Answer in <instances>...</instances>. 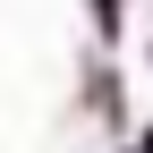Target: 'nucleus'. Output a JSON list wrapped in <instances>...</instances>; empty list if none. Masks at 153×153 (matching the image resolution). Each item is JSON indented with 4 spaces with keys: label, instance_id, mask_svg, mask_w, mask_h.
Returning a JSON list of instances; mask_svg holds the SVG:
<instances>
[{
    "label": "nucleus",
    "instance_id": "nucleus-1",
    "mask_svg": "<svg viewBox=\"0 0 153 153\" xmlns=\"http://www.w3.org/2000/svg\"><path fill=\"white\" fill-rule=\"evenodd\" d=\"M145 153H153V128H145Z\"/></svg>",
    "mask_w": 153,
    "mask_h": 153
}]
</instances>
